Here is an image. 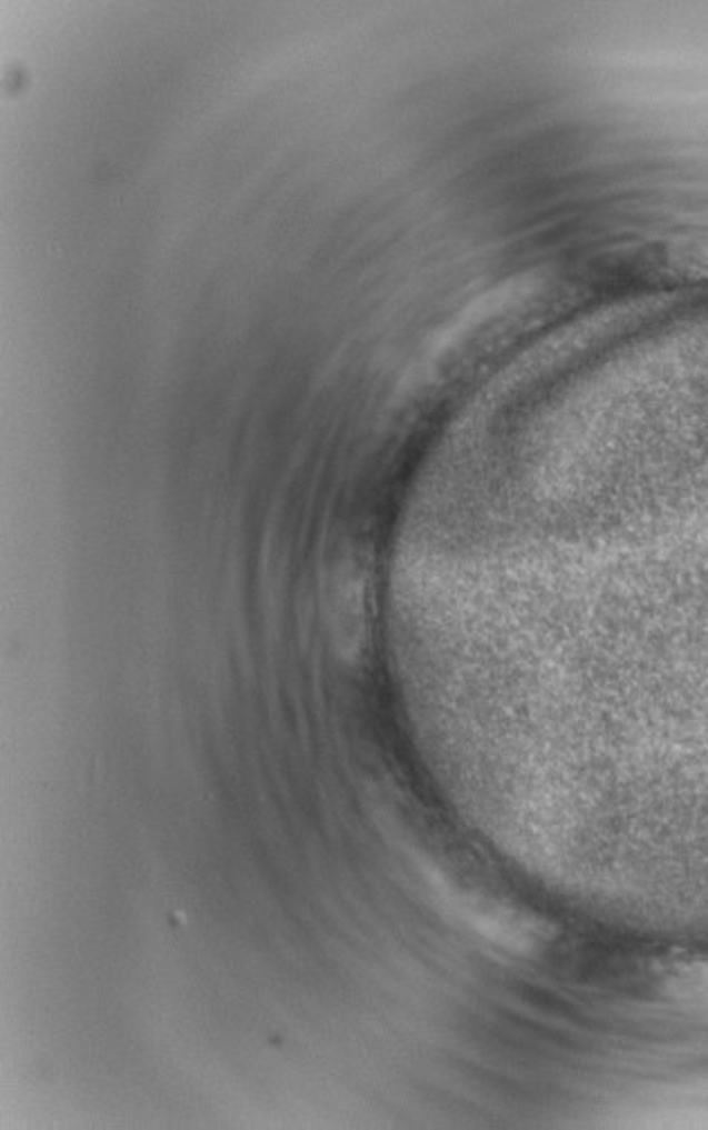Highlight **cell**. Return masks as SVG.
<instances>
[{
    "mask_svg": "<svg viewBox=\"0 0 708 1130\" xmlns=\"http://www.w3.org/2000/svg\"><path fill=\"white\" fill-rule=\"evenodd\" d=\"M677 993L708 998V962H688L677 967L670 976Z\"/></svg>",
    "mask_w": 708,
    "mask_h": 1130,
    "instance_id": "cell-1",
    "label": "cell"
}]
</instances>
